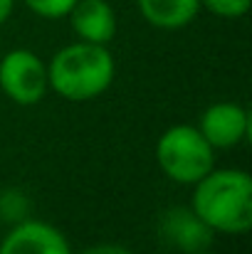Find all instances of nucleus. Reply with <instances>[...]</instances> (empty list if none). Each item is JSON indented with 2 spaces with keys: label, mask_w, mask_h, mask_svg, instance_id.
Returning a JSON list of instances; mask_svg holds the SVG:
<instances>
[{
  "label": "nucleus",
  "mask_w": 252,
  "mask_h": 254,
  "mask_svg": "<svg viewBox=\"0 0 252 254\" xmlns=\"http://www.w3.org/2000/svg\"><path fill=\"white\" fill-rule=\"evenodd\" d=\"M156 161L173 183L193 185L215 168V148L205 141L198 126L175 124L161 133Z\"/></svg>",
  "instance_id": "7ed1b4c3"
},
{
  "label": "nucleus",
  "mask_w": 252,
  "mask_h": 254,
  "mask_svg": "<svg viewBox=\"0 0 252 254\" xmlns=\"http://www.w3.org/2000/svg\"><path fill=\"white\" fill-rule=\"evenodd\" d=\"M159 235L168 247H175L178 252H200L210 250L215 232L193 212V207H170L164 212L159 222Z\"/></svg>",
  "instance_id": "0eeeda50"
},
{
  "label": "nucleus",
  "mask_w": 252,
  "mask_h": 254,
  "mask_svg": "<svg viewBox=\"0 0 252 254\" xmlns=\"http://www.w3.org/2000/svg\"><path fill=\"white\" fill-rule=\"evenodd\" d=\"M82 254H134L129 247L124 245H116V242H101V245H94L89 250H84Z\"/></svg>",
  "instance_id": "f8f14e48"
},
{
  "label": "nucleus",
  "mask_w": 252,
  "mask_h": 254,
  "mask_svg": "<svg viewBox=\"0 0 252 254\" xmlns=\"http://www.w3.org/2000/svg\"><path fill=\"white\" fill-rule=\"evenodd\" d=\"M193 185L190 207L213 232L248 235L252 227V178L245 170L213 168Z\"/></svg>",
  "instance_id": "f257e3e1"
},
{
  "label": "nucleus",
  "mask_w": 252,
  "mask_h": 254,
  "mask_svg": "<svg viewBox=\"0 0 252 254\" xmlns=\"http://www.w3.org/2000/svg\"><path fill=\"white\" fill-rule=\"evenodd\" d=\"M75 2H77V0H25V5H27L35 15L45 17V20L67 17L70 10L75 7Z\"/></svg>",
  "instance_id": "9d476101"
},
{
  "label": "nucleus",
  "mask_w": 252,
  "mask_h": 254,
  "mask_svg": "<svg viewBox=\"0 0 252 254\" xmlns=\"http://www.w3.org/2000/svg\"><path fill=\"white\" fill-rule=\"evenodd\" d=\"M0 89L2 94L20 104L32 106L47 94V64L30 50H10L0 60Z\"/></svg>",
  "instance_id": "20e7f679"
},
{
  "label": "nucleus",
  "mask_w": 252,
  "mask_h": 254,
  "mask_svg": "<svg viewBox=\"0 0 252 254\" xmlns=\"http://www.w3.org/2000/svg\"><path fill=\"white\" fill-rule=\"evenodd\" d=\"M12 7H15V0H0V25L12 15Z\"/></svg>",
  "instance_id": "ddd939ff"
},
{
  "label": "nucleus",
  "mask_w": 252,
  "mask_h": 254,
  "mask_svg": "<svg viewBox=\"0 0 252 254\" xmlns=\"http://www.w3.org/2000/svg\"><path fill=\"white\" fill-rule=\"evenodd\" d=\"M0 254H72V247L55 225L27 220L2 237Z\"/></svg>",
  "instance_id": "423d86ee"
},
{
  "label": "nucleus",
  "mask_w": 252,
  "mask_h": 254,
  "mask_svg": "<svg viewBox=\"0 0 252 254\" xmlns=\"http://www.w3.org/2000/svg\"><path fill=\"white\" fill-rule=\"evenodd\" d=\"M141 17L156 30H180L200 10V0H136Z\"/></svg>",
  "instance_id": "1a4fd4ad"
},
{
  "label": "nucleus",
  "mask_w": 252,
  "mask_h": 254,
  "mask_svg": "<svg viewBox=\"0 0 252 254\" xmlns=\"http://www.w3.org/2000/svg\"><path fill=\"white\" fill-rule=\"evenodd\" d=\"M188 254H215V252H210V250H200V252H188Z\"/></svg>",
  "instance_id": "4468645a"
},
{
  "label": "nucleus",
  "mask_w": 252,
  "mask_h": 254,
  "mask_svg": "<svg viewBox=\"0 0 252 254\" xmlns=\"http://www.w3.org/2000/svg\"><path fill=\"white\" fill-rule=\"evenodd\" d=\"M252 0H200L203 7H208L213 15L223 17V20H238L243 15H248Z\"/></svg>",
  "instance_id": "9b49d317"
},
{
  "label": "nucleus",
  "mask_w": 252,
  "mask_h": 254,
  "mask_svg": "<svg viewBox=\"0 0 252 254\" xmlns=\"http://www.w3.org/2000/svg\"><path fill=\"white\" fill-rule=\"evenodd\" d=\"M47 82L67 101H89L104 94L114 82V57L106 45L72 42L55 52L47 64Z\"/></svg>",
  "instance_id": "f03ea898"
},
{
  "label": "nucleus",
  "mask_w": 252,
  "mask_h": 254,
  "mask_svg": "<svg viewBox=\"0 0 252 254\" xmlns=\"http://www.w3.org/2000/svg\"><path fill=\"white\" fill-rule=\"evenodd\" d=\"M198 131L213 148H235L250 133V114L235 101H218L203 111Z\"/></svg>",
  "instance_id": "39448f33"
},
{
  "label": "nucleus",
  "mask_w": 252,
  "mask_h": 254,
  "mask_svg": "<svg viewBox=\"0 0 252 254\" xmlns=\"http://www.w3.org/2000/svg\"><path fill=\"white\" fill-rule=\"evenodd\" d=\"M67 17L77 37L84 42L106 45L116 35V15L106 0H77Z\"/></svg>",
  "instance_id": "6e6552de"
}]
</instances>
